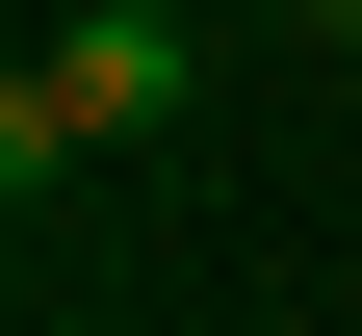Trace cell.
<instances>
[{
	"mask_svg": "<svg viewBox=\"0 0 362 336\" xmlns=\"http://www.w3.org/2000/svg\"><path fill=\"white\" fill-rule=\"evenodd\" d=\"M181 104H207V52H181V0H78L52 52L0 78V181H78V156H156Z\"/></svg>",
	"mask_w": 362,
	"mask_h": 336,
	"instance_id": "6da1fadb",
	"label": "cell"
},
{
	"mask_svg": "<svg viewBox=\"0 0 362 336\" xmlns=\"http://www.w3.org/2000/svg\"><path fill=\"white\" fill-rule=\"evenodd\" d=\"M285 26H310V52H362V0H285Z\"/></svg>",
	"mask_w": 362,
	"mask_h": 336,
	"instance_id": "7a4b0ae2",
	"label": "cell"
}]
</instances>
